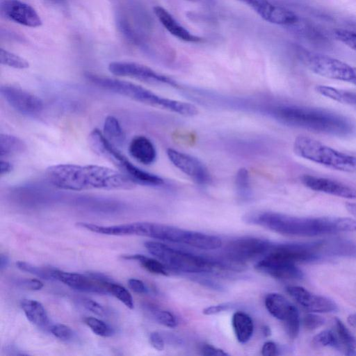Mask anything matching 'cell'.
<instances>
[{
	"mask_svg": "<svg viewBox=\"0 0 356 356\" xmlns=\"http://www.w3.org/2000/svg\"><path fill=\"white\" fill-rule=\"evenodd\" d=\"M271 115L279 122L310 131L336 136H347L355 130L346 117L324 109L282 104L273 107Z\"/></svg>",
	"mask_w": 356,
	"mask_h": 356,
	"instance_id": "cell-3",
	"label": "cell"
},
{
	"mask_svg": "<svg viewBox=\"0 0 356 356\" xmlns=\"http://www.w3.org/2000/svg\"><path fill=\"white\" fill-rule=\"evenodd\" d=\"M280 349L273 341H266L261 348V354L264 356H275L280 355Z\"/></svg>",
	"mask_w": 356,
	"mask_h": 356,
	"instance_id": "cell-47",
	"label": "cell"
},
{
	"mask_svg": "<svg viewBox=\"0 0 356 356\" xmlns=\"http://www.w3.org/2000/svg\"><path fill=\"white\" fill-rule=\"evenodd\" d=\"M222 240L216 236L191 231L187 245L206 250H216L222 246Z\"/></svg>",
	"mask_w": 356,
	"mask_h": 356,
	"instance_id": "cell-27",
	"label": "cell"
},
{
	"mask_svg": "<svg viewBox=\"0 0 356 356\" xmlns=\"http://www.w3.org/2000/svg\"><path fill=\"white\" fill-rule=\"evenodd\" d=\"M286 291L300 305L311 312L327 313L338 309L331 299L314 294L302 286H289Z\"/></svg>",
	"mask_w": 356,
	"mask_h": 356,
	"instance_id": "cell-18",
	"label": "cell"
},
{
	"mask_svg": "<svg viewBox=\"0 0 356 356\" xmlns=\"http://www.w3.org/2000/svg\"><path fill=\"white\" fill-rule=\"evenodd\" d=\"M353 84L356 85V67H355V78Z\"/></svg>",
	"mask_w": 356,
	"mask_h": 356,
	"instance_id": "cell-57",
	"label": "cell"
},
{
	"mask_svg": "<svg viewBox=\"0 0 356 356\" xmlns=\"http://www.w3.org/2000/svg\"><path fill=\"white\" fill-rule=\"evenodd\" d=\"M107 289L109 294L113 295L122 302L126 307L132 309L134 307L133 298L129 291L123 286L110 282Z\"/></svg>",
	"mask_w": 356,
	"mask_h": 356,
	"instance_id": "cell-33",
	"label": "cell"
},
{
	"mask_svg": "<svg viewBox=\"0 0 356 356\" xmlns=\"http://www.w3.org/2000/svg\"><path fill=\"white\" fill-rule=\"evenodd\" d=\"M232 325L237 341L247 343L254 332V323L252 318L243 312H235L232 318Z\"/></svg>",
	"mask_w": 356,
	"mask_h": 356,
	"instance_id": "cell-23",
	"label": "cell"
},
{
	"mask_svg": "<svg viewBox=\"0 0 356 356\" xmlns=\"http://www.w3.org/2000/svg\"><path fill=\"white\" fill-rule=\"evenodd\" d=\"M85 76L87 80L98 87L138 102L187 117L194 116L198 113L197 107L191 103L159 96L141 86L129 81L90 72L86 73Z\"/></svg>",
	"mask_w": 356,
	"mask_h": 356,
	"instance_id": "cell-4",
	"label": "cell"
},
{
	"mask_svg": "<svg viewBox=\"0 0 356 356\" xmlns=\"http://www.w3.org/2000/svg\"><path fill=\"white\" fill-rule=\"evenodd\" d=\"M346 207L349 213H350L355 218H356V203L347 202L346 204Z\"/></svg>",
	"mask_w": 356,
	"mask_h": 356,
	"instance_id": "cell-51",
	"label": "cell"
},
{
	"mask_svg": "<svg viewBox=\"0 0 356 356\" xmlns=\"http://www.w3.org/2000/svg\"><path fill=\"white\" fill-rule=\"evenodd\" d=\"M170 161L180 171L199 184H207L211 181V175L206 166L197 158L168 148L166 152Z\"/></svg>",
	"mask_w": 356,
	"mask_h": 356,
	"instance_id": "cell-14",
	"label": "cell"
},
{
	"mask_svg": "<svg viewBox=\"0 0 356 356\" xmlns=\"http://www.w3.org/2000/svg\"><path fill=\"white\" fill-rule=\"evenodd\" d=\"M27 319L33 325L44 327L48 325L49 318L43 305L38 301L23 299L20 303Z\"/></svg>",
	"mask_w": 356,
	"mask_h": 356,
	"instance_id": "cell-24",
	"label": "cell"
},
{
	"mask_svg": "<svg viewBox=\"0 0 356 356\" xmlns=\"http://www.w3.org/2000/svg\"><path fill=\"white\" fill-rule=\"evenodd\" d=\"M51 275L54 279L64 283L72 289L84 292L109 294L107 286L112 281L99 280L88 273L83 275L52 269Z\"/></svg>",
	"mask_w": 356,
	"mask_h": 356,
	"instance_id": "cell-16",
	"label": "cell"
},
{
	"mask_svg": "<svg viewBox=\"0 0 356 356\" xmlns=\"http://www.w3.org/2000/svg\"><path fill=\"white\" fill-rule=\"evenodd\" d=\"M19 286L32 291H38L43 287V283L36 279H24L18 282Z\"/></svg>",
	"mask_w": 356,
	"mask_h": 356,
	"instance_id": "cell-44",
	"label": "cell"
},
{
	"mask_svg": "<svg viewBox=\"0 0 356 356\" xmlns=\"http://www.w3.org/2000/svg\"><path fill=\"white\" fill-rule=\"evenodd\" d=\"M300 181L305 186L314 191L343 198H356L355 188L336 180L311 175H303L300 177Z\"/></svg>",
	"mask_w": 356,
	"mask_h": 356,
	"instance_id": "cell-19",
	"label": "cell"
},
{
	"mask_svg": "<svg viewBox=\"0 0 356 356\" xmlns=\"http://www.w3.org/2000/svg\"><path fill=\"white\" fill-rule=\"evenodd\" d=\"M200 351L203 355H216V356H225L229 354L222 349L216 348L209 344H203L201 346Z\"/></svg>",
	"mask_w": 356,
	"mask_h": 356,
	"instance_id": "cell-45",
	"label": "cell"
},
{
	"mask_svg": "<svg viewBox=\"0 0 356 356\" xmlns=\"http://www.w3.org/2000/svg\"><path fill=\"white\" fill-rule=\"evenodd\" d=\"M347 321L350 325L356 327V313L350 314L348 316Z\"/></svg>",
	"mask_w": 356,
	"mask_h": 356,
	"instance_id": "cell-53",
	"label": "cell"
},
{
	"mask_svg": "<svg viewBox=\"0 0 356 356\" xmlns=\"http://www.w3.org/2000/svg\"><path fill=\"white\" fill-rule=\"evenodd\" d=\"M45 173L49 182L55 187L73 191L127 190L136 184L122 172L97 165L62 163L49 166Z\"/></svg>",
	"mask_w": 356,
	"mask_h": 356,
	"instance_id": "cell-1",
	"label": "cell"
},
{
	"mask_svg": "<svg viewBox=\"0 0 356 356\" xmlns=\"http://www.w3.org/2000/svg\"><path fill=\"white\" fill-rule=\"evenodd\" d=\"M264 302L268 312L273 317L282 321L289 316L295 307L284 296L277 293H268Z\"/></svg>",
	"mask_w": 356,
	"mask_h": 356,
	"instance_id": "cell-22",
	"label": "cell"
},
{
	"mask_svg": "<svg viewBox=\"0 0 356 356\" xmlns=\"http://www.w3.org/2000/svg\"><path fill=\"white\" fill-rule=\"evenodd\" d=\"M0 10L6 19L25 26L33 28L42 24L37 11L20 0H1Z\"/></svg>",
	"mask_w": 356,
	"mask_h": 356,
	"instance_id": "cell-15",
	"label": "cell"
},
{
	"mask_svg": "<svg viewBox=\"0 0 356 356\" xmlns=\"http://www.w3.org/2000/svg\"><path fill=\"white\" fill-rule=\"evenodd\" d=\"M81 303L86 309L99 316L103 317L106 315V311L104 307L93 300L83 298L81 299Z\"/></svg>",
	"mask_w": 356,
	"mask_h": 356,
	"instance_id": "cell-41",
	"label": "cell"
},
{
	"mask_svg": "<svg viewBox=\"0 0 356 356\" xmlns=\"http://www.w3.org/2000/svg\"><path fill=\"white\" fill-rule=\"evenodd\" d=\"M0 92L8 104L21 114L33 116L43 110L44 104L39 97L19 87L3 85Z\"/></svg>",
	"mask_w": 356,
	"mask_h": 356,
	"instance_id": "cell-12",
	"label": "cell"
},
{
	"mask_svg": "<svg viewBox=\"0 0 356 356\" xmlns=\"http://www.w3.org/2000/svg\"><path fill=\"white\" fill-rule=\"evenodd\" d=\"M125 259L138 261L147 271L157 275L168 276V268L160 260L146 257L143 254H132L123 256Z\"/></svg>",
	"mask_w": 356,
	"mask_h": 356,
	"instance_id": "cell-29",
	"label": "cell"
},
{
	"mask_svg": "<svg viewBox=\"0 0 356 356\" xmlns=\"http://www.w3.org/2000/svg\"><path fill=\"white\" fill-rule=\"evenodd\" d=\"M293 152L305 159L336 170L356 172V156L334 149L312 138L298 136Z\"/></svg>",
	"mask_w": 356,
	"mask_h": 356,
	"instance_id": "cell-7",
	"label": "cell"
},
{
	"mask_svg": "<svg viewBox=\"0 0 356 356\" xmlns=\"http://www.w3.org/2000/svg\"><path fill=\"white\" fill-rule=\"evenodd\" d=\"M104 135L115 146L122 145L125 141V134L118 120L108 115L104 122Z\"/></svg>",
	"mask_w": 356,
	"mask_h": 356,
	"instance_id": "cell-28",
	"label": "cell"
},
{
	"mask_svg": "<svg viewBox=\"0 0 356 356\" xmlns=\"http://www.w3.org/2000/svg\"><path fill=\"white\" fill-rule=\"evenodd\" d=\"M262 333L265 337H268L270 335V329L268 326L264 325L261 328Z\"/></svg>",
	"mask_w": 356,
	"mask_h": 356,
	"instance_id": "cell-54",
	"label": "cell"
},
{
	"mask_svg": "<svg viewBox=\"0 0 356 356\" xmlns=\"http://www.w3.org/2000/svg\"><path fill=\"white\" fill-rule=\"evenodd\" d=\"M198 282L204 285H206L208 287L213 288L214 289L220 290L222 289V286L210 280L201 278L200 280H199Z\"/></svg>",
	"mask_w": 356,
	"mask_h": 356,
	"instance_id": "cell-50",
	"label": "cell"
},
{
	"mask_svg": "<svg viewBox=\"0 0 356 356\" xmlns=\"http://www.w3.org/2000/svg\"><path fill=\"white\" fill-rule=\"evenodd\" d=\"M303 60L312 72L320 76L353 84L355 67L337 58L318 54H307L303 56Z\"/></svg>",
	"mask_w": 356,
	"mask_h": 356,
	"instance_id": "cell-8",
	"label": "cell"
},
{
	"mask_svg": "<svg viewBox=\"0 0 356 356\" xmlns=\"http://www.w3.org/2000/svg\"><path fill=\"white\" fill-rule=\"evenodd\" d=\"M186 1H191V2H197L200 0H186Z\"/></svg>",
	"mask_w": 356,
	"mask_h": 356,
	"instance_id": "cell-56",
	"label": "cell"
},
{
	"mask_svg": "<svg viewBox=\"0 0 356 356\" xmlns=\"http://www.w3.org/2000/svg\"><path fill=\"white\" fill-rule=\"evenodd\" d=\"M1 269L3 270V268H6L8 264V258L6 254H1Z\"/></svg>",
	"mask_w": 356,
	"mask_h": 356,
	"instance_id": "cell-52",
	"label": "cell"
},
{
	"mask_svg": "<svg viewBox=\"0 0 356 356\" xmlns=\"http://www.w3.org/2000/svg\"><path fill=\"white\" fill-rule=\"evenodd\" d=\"M191 231L164 224L138 222L136 236L187 244Z\"/></svg>",
	"mask_w": 356,
	"mask_h": 356,
	"instance_id": "cell-17",
	"label": "cell"
},
{
	"mask_svg": "<svg viewBox=\"0 0 356 356\" xmlns=\"http://www.w3.org/2000/svg\"><path fill=\"white\" fill-rule=\"evenodd\" d=\"M108 68L111 73L118 76L130 77L151 84L177 86L176 81L170 77L159 73L143 64L127 61H114L109 63Z\"/></svg>",
	"mask_w": 356,
	"mask_h": 356,
	"instance_id": "cell-10",
	"label": "cell"
},
{
	"mask_svg": "<svg viewBox=\"0 0 356 356\" xmlns=\"http://www.w3.org/2000/svg\"><path fill=\"white\" fill-rule=\"evenodd\" d=\"M130 155L138 162L151 165L156 161V150L153 143L145 136H136L129 145Z\"/></svg>",
	"mask_w": 356,
	"mask_h": 356,
	"instance_id": "cell-21",
	"label": "cell"
},
{
	"mask_svg": "<svg viewBox=\"0 0 356 356\" xmlns=\"http://www.w3.org/2000/svg\"><path fill=\"white\" fill-rule=\"evenodd\" d=\"M235 184L238 194L242 197L248 196L250 192V176L248 170L240 168L236 172Z\"/></svg>",
	"mask_w": 356,
	"mask_h": 356,
	"instance_id": "cell-36",
	"label": "cell"
},
{
	"mask_svg": "<svg viewBox=\"0 0 356 356\" xmlns=\"http://www.w3.org/2000/svg\"><path fill=\"white\" fill-rule=\"evenodd\" d=\"M26 144L20 138L8 134L0 135V156L1 159L22 154L26 149Z\"/></svg>",
	"mask_w": 356,
	"mask_h": 356,
	"instance_id": "cell-25",
	"label": "cell"
},
{
	"mask_svg": "<svg viewBox=\"0 0 356 356\" xmlns=\"http://www.w3.org/2000/svg\"><path fill=\"white\" fill-rule=\"evenodd\" d=\"M85 323L97 335L103 337H109L114 334V330L104 321L94 317L84 318Z\"/></svg>",
	"mask_w": 356,
	"mask_h": 356,
	"instance_id": "cell-34",
	"label": "cell"
},
{
	"mask_svg": "<svg viewBox=\"0 0 356 356\" xmlns=\"http://www.w3.org/2000/svg\"><path fill=\"white\" fill-rule=\"evenodd\" d=\"M149 342L152 346L159 351L164 349L165 344L163 337L157 332H153L149 335Z\"/></svg>",
	"mask_w": 356,
	"mask_h": 356,
	"instance_id": "cell-48",
	"label": "cell"
},
{
	"mask_svg": "<svg viewBox=\"0 0 356 356\" xmlns=\"http://www.w3.org/2000/svg\"><path fill=\"white\" fill-rule=\"evenodd\" d=\"M135 235H136V222H135Z\"/></svg>",
	"mask_w": 356,
	"mask_h": 356,
	"instance_id": "cell-58",
	"label": "cell"
},
{
	"mask_svg": "<svg viewBox=\"0 0 356 356\" xmlns=\"http://www.w3.org/2000/svg\"><path fill=\"white\" fill-rule=\"evenodd\" d=\"M245 221L289 236H316L356 231V220L350 218L298 217L265 211L249 214Z\"/></svg>",
	"mask_w": 356,
	"mask_h": 356,
	"instance_id": "cell-2",
	"label": "cell"
},
{
	"mask_svg": "<svg viewBox=\"0 0 356 356\" xmlns=\"http://www.w3.org/2000/svg\"><path fill=\"white\" fill-rule=\"evenodd\" d=\"M255 268L280 280H300L304 276L296 263L287 260L271 250L256 264Z\"/></svg>",
	"mask_w": 356,
	"mask_h": 356,
	"instance_id": "cell-11",
	"label": "cell"
},
{
	"mask_svg": "<svg viewBox=\"0 0 356 356\" xmlns=\"http://www.w3.org/2000/svg\"><path fill=\"white\" fill-rule=\"evenodd\" d=\"M152 313L156 321L164 326L172 328L178 325L177 318L169 311L154 309Z\"/></svg>",
	"mask_w": 356,
	"mask_h": 356,
	"instance_id": "cell-38",
	"label": "cell"
},
{
	"mask_svg": "<svg viewBox=\"0 0 356 356\" xmlns=\"http://www.w3.org/2000/svg\"><path fill=\"white\" fill-rule=\"evenodd\" d=\"M233 304L231 302H223L215 305L207 307L202 311V313L205 315L210 316L217 314L224 311H227L233 307Z\"/></svg>",
	"mask_w": 356,
	"mask_h": 356,
	"instance_id": "cell-43",
	"label": "cell"
},
{
	"mask_svg": "<svg viewBox=\"0 0 356 356\" xmlns=\"http://www.w3.org/2000/svg\"><path fill=\"white\" fill-rule=\"evenodd\" d=\"M51 334L62 341H68L73 337L72 330L67 325L63 324H55L50 327Z\"/></svg>",
	"mask_w": 356,
	"mask_h": 356,
	"instance_id": "cell-40",
	"label": "cell"
},
{
	"mask_svg": "<svg viewBox=\"0 0 356 356\" xmlns=\"http://www.w3.org/2000/svg\"><path fill=\"white\" fill-rule=\"evenodd\" d=\"M153 10L163 26L173 36L188 42L202 41V38L191 33L162 6H156L153 8Z\"/></svg>",
	"mask_w": 356,
	"mask_h": 356,
	"instance_id": "cell-20",
	"label": "cell"
},
{
	"mask_svg": "<svg viewBox=\"0 0 356 356\" xmlns=\"http://www.w3.org/2000/svg\"><path fill=\"white\" fill-rule=\"evenodd\" d=\"M145 246L151 254L172 270L188 273H203L224 269L219 260L177 250L162 243L149 241L145 243Z\"/></svg>",
	"mask_w": 356,
	"mask_h": 356,
	"instance_id": "cell-6",
	"label": "cell"
},
{
	"mask_svg": "<svg viewBox=\"0 0 356 356\" xmlns=\"http://www.w3.org/2000/svg\"><path fill=\"white\" fill-rule=\"evenodd\" d=\"M335 38L356 51V33L354 31L337 29L334 31Z\"/></svg>",
	"mask_w": 356,
	"mask_h": 356,
	"instance_id": "cell-39",
	"label": "cell"
},
{
	"mask_svg": "<svg viewBox=\"0 0 356 356\" xmlns=\"http://www.w3.org/2000/svg\"><path fill=\"white\" fill-rule=\"evenodd\" d=\"M334 323L337 337L344 350L347 352L346 355H355L356 350L355 337L339 318H336Z\"/></svg>",
	"mask_w": 356,
	"mask_h": 356,
	"instance_id": "cell-30",
	"label": "cell"
},
{
	"mask_svg": "<svg viewBox=\"0 0 356 356\" xmlns=\"http://www.w3.org/2000/svg\"><path fill=\"white\" fill-rule=\"evenodd\" d=\"M324 323L323 318L314 314H308L303 318L304 325L308 330L316 329L323 325Z\"/></svg>",
	"mask_w": 356,
	"mask_h": 356,
	"instance_id": "cell-42",
	"label": "cell"
},
{
	"mask_svg": "<svg viewBox=\"0 0 356 356\" xmlns=\"http://www.w3.org/2000/svg\"><path fill=\"white\" fill-rule=\"evenodd\" d=\"M245 4L265 21L278 25H294L298 17L291 10L269 0H238Z\"/></svg>",
	"mask_w": 356,
	"mask_h": 356,
	"instance_id": "cell-13",
	"label": "cell"
},
{
	"mask_svg": "<svg viewBox=\"0 0 356 356\" xmlns=\"http://www.w3.org/2000/svg\"><path fill=\"white\" fill-rule=\"evenodd\" d=\"M272 243L268 240L245 236L229 241L225 248L226 259L243 265L245 262L264 256Z\"/></svg>",
	"mask_w": 356,
	"mask_h": 356,
	"instance_id": "cell-9",
	"label": "cell"
},
{
	"mask_svg": "<svg viewBox=\"0 0 356 356\" xmlns=\"http://www.w3.org/2000/svg\"><path fill=\"white\" fill-rule=\"evenodd\" d=\"M52 3L58 5V6H65L67 3V0H48Z\"/></svg>",
	"mask_w": 356,
	"mask_h": 356,
	"instance_id": "cell-55",
	"label": "cell"
},
{
	"mask_svg": "<svg viewBox=\"0 0 356 356\" xmlns=\"http://www.w3.org/2000/svg\"><path fill=\"white\" fill-rule=\"evenodd\" d=\"M0 62L2 65L15 69L23 70L29 67L28 60L3 48L0 49Z\"/></svg>",
	"mask_w": 356,
	"mask_h": 356,
	"instance_id": "cell-32",
	"label": "cell"
},
{
	"mask_svg": "<svg viewBox=\"0 0 356 356\" xmlns=\"http://www.w3.org/2000/svg\"><path fill=\"white\" fill-rule=\"evenodd\" d=\"M283 322L289 337L291 339H296L298 335L300 324L299 312L296 307Z\"/></svg>",
	"mask_w": 356,
	"mask_h": 356,
	"instance_id": "cell-35",
	"label": "cell"
},
{
	"mask_svg": "<svg viewBox=\"0 0 356 356\" xmlns=\"http://www.w3.org/2000/svg\"><path fill=\"white\" fill-rule=\"evenodd\" d=\"M88 143L95 154L112 163L136 184L159 186L164 184L161 177L147 172L131 163L99 129H94L90 133Z\"/></svg>",
	"mask_w": 356,
	"mask_h": 356,
	"instance_id": "cell-5",
	"label": "cell"
},
{
	"mask_svg": "<svg viewBox=\"0 0 356 356\" xmlns=\"http://www.w3.org/2000/svg\"><path fill=\"white\" fill-rule=\"evenodd\" d=\"M16 266L19 270L36 275L41 279L50 280L53 278L51 275L52 269L38 267L22 261H18L16 263Z\"/></svg>",
	"mask_w": 356,
	"mask_h": 356,
	"instance_id": "cell-37",
	"label": "cell"
},
{
	"mask_svg": "<svg viewBox=\"0 0 356 356\" xmlns=\"http://www.w3.org/2000/svg\"><path fill=\"white\" fill-rule=\"evenodd\" d=\"M13 170V165L10 162H9L3 159H1V161H0L1 172H0V174H1V177L8 175L10 172H11V171Z\"/></svg>",
	"mask_w": 356,
	"mask_h": 356,
	"instance_id": "cell-49",
	"label": "cell"
},
{
	"mask_svg": "<svg viewBox=\"0 0 356 356\" xmlns=\"http://www.w3.org/2000/svg\"><path fill=\"white\" fill-rule=\"evenodd\" d=\"M315 90L321 95L337 102L356 106V92H355L324 85L316 86Z\"/></svg>",
	"mask_w": 356,
	"mask_h": 356,
	"instance_id": "cell-26",
	"label": "cell"
},
{
	"mask_svg": "<svg viewBox=\"0 0 356 356\" xmlns=\"http://www.w3.org/2000/svg\"><path fill=\"white\" fill-rule=\"evenodd\" d=\"M312 342L316 346L331 347L341 351L344 350L337 334L330 330H325L318 333L314 337Z\"/></svg>",
	"mask_w": 356,
	"mask_h": 356,
	"instance_id": "cell-31",
	"label": "cell"
},
{
	"mask_svg": "<svg viewBox=\"0 0 356 356\" xmlns=\"http://www.w3.org/2000/svg\"><path fill=\"white\" fill-rule=\"evenodd\" d=\"M129 287L135 293L144 294L148 292V289L143 281L136 278H131L128 280Z\"/></svg>",
	"mask_w": 356,
	"mask_h": 356,
	"instance_id": "cell-46",
	"label": "cell"
}]
</instances>
